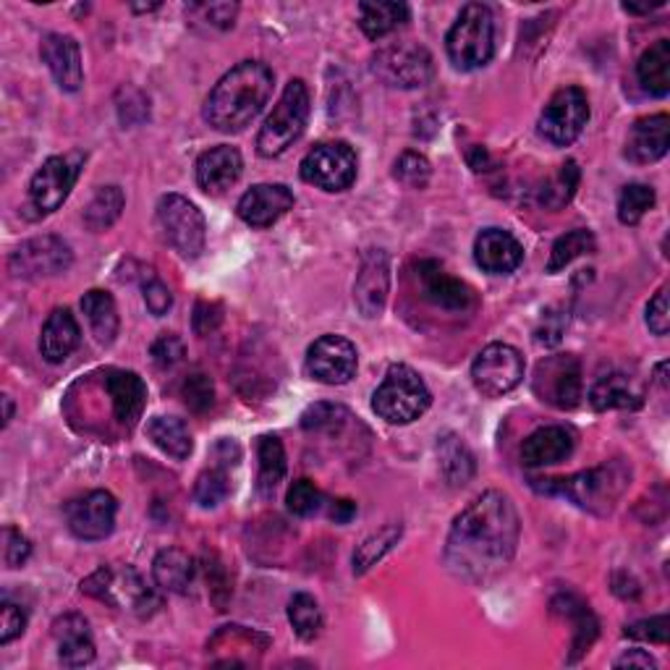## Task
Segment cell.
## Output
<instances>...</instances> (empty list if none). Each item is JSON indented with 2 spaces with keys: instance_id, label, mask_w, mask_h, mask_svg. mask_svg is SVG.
<instances>
[{
  "instance_id": "6da1fadb",
  "label": "cell",
  "mask_w": 670,
  "mask_h": 670,
  "mask_svg": "<svg viewBox=\"0 0 670 670\" xmlns=\"http://www.w3.org/2000/svg\"><path fill=\"white\" fill-rule=\"evenodd\" d=\"M521 521L513 500L500 490L482 492L450 527L446 563L458 579L488 582L513 561Z\"/></svg>"
},
{
  "instance_id": "7a4b0ae2",
  "label": "cell",
  "mask_w": 670,
  "mask_h": 670,
  "mask_svg": "<svg viewBox=\"0 0 670 670\" xmlns=\"http://www.w3.org/2000/svg\"><path fill=\"white\" fill-rule=\"evenodd\" d=\"M273 84L275 76L265 63H238L215 84L204 100V121L223 134L244 131L270 100Z\"/></svg>"
},
{
  "instance_id": "3957f363",
  "label": "cell",
  "mask_w": 670,
  "mask_h": 670,
  "mask_svg": "<svg viewBox=\"0 0 670 670\" xmlns=\"http://www.w3.org/2000/svg\"><path fill=\"white\" fill-rule=\"evenodd\" d=\"M545 485H534L540 492L547 496L568 498L571 503L579 506L582 511L608 517L616 503L624 498L626 488L631 485V467L624 461H610L603 467L579 471V475L561 477V479H540Z\"/></svg>"
},
{
  "instance_id": "277c9868",
  "label": "cell",
  "mask_w": 670,
  "mask_h": 670,
  "mask_svg": "<svg viewBox=\"0 0 670 670\" xmlns=\"http://www.w3.org/2000/svg\"><path fill=\"white\" fill-rule=\"evenodd\" d=\"M448 59L458 72H477L496 55V19L485 3L464 6L446 34Z\"/></svg>"
},
{
  "instance_id": "5b68a950",
  "label": "cell",
  "mask_w": 670,
  "mask_h": 670,
  "mask_svg": "<svg viewBox=\"0 0 670 670\" xmlns=\"http://www.w3.org/2000/svg\"><path fill=\"white\" fill-rule=\"evenodd\" d=\"M429 404H433V396H429L425 380L406 364H393L372 396V408L387 425H412L427 412Z\"/></svg>"
},
{
  "instance_id": "8992f818",
  "label": "cell",
  "mask_w": 670,
  "mask_h": 670,
  "mask_svg": "<svg viewBox=\"0 0 670 670\" xmlns=\"http://www.w3.org/2000/svg\"><path fill=\"white\" fill-rule=\"evenodd\" d=\"M309 118V89L301 79L286 84L284 95L275 105L263 129L257 134V152L263 158H278L305 134Z\"/></svg>"
},
{
  "instance_id": "52a82bcc",
  "label": "cell",
  "mask_w": 670,
  "mask_h": 670,
  "mask_svg": "<svg viewBox=\"0 0 670 670\" xmlns=\"http://www.w3.org/2000/svg\"><path fill=\"white\" fill-rule=\"evenodd\" d=\"M84 595L108 603L110 608H131L139 618H150L160 608V597L147 587L131 566H103L82 582Z\"/></svg>"
},
{
  "instance_id": "ba28073f",
  "label": "cell",
  "mask_w": 670,
  "mask_h": 670,
  "mask_svg": "<svg viewBox=\"0 0 670 670\" xmlns=\"http://www.w3.org/2000/svg\"><path fill=\"white\" fill-rule=\"evenodd\" d=\"M524 357L508 343H490L471 364V383L485 398H503L524 380Z\"/></svg>"
},
{
  "instance_id": "9c48e42d",
  "label": "cell",
  "mask_w": 670,
  "mask_h": 670,
  "mask_svg": "<svg viewBox=\"0 0 670 670\" xmlns=\"http://www.w3.org/2000/svg\"><path fill=\"white\" fill-rule=\"evenodd\" d=\"M158 223L163 228V236L183 259H196L204 249L208 238V225L194 202H189L181 194H166L158 202Z\"/></svg>"
},
{
  "instance_id": "30bf717a",
  "label": "cell",
  "mask_w": 670,
  "mask_h": 670,
  "mask_svg": "<svg viewBox=\"0 0 670 670\" xmlns=\"http://www.w3.org/2000/svg\"><path fill=\"white\" fill-rule=\"evenodd\" d=\"M372 72L387 87L417 89L433 79L435 63L427 47L414 45V42H396V45H387L375 53Z\"/></svg>"
},
{
  "instance_id": "8fae6325",
  "label": "cell",
  "mask_w": 670,
  "mask_h": 670,
  "mask_svg": "<svg viewBox=\"0 0 670 670\" xmlns=\"http://www.w3.org/2000/svg\"><path fill=\"white\" fill-rule=\"evenodd\" d=\"M532 391L547 406L571 412L582 404V364L574 354L545 357L532 377Z\"/></svg>"
},
{
  "instance_id": "7c38bea8",
  "label": "cell",
  "mask_w": 670,
  "mask_h": 670,
  "mask_svg": "<svg viewBox=\"0 0 670 670\" xmlns=\"http://www.w3.org/2000/svg\"><path fill=\"white\" fill-rule=\"evenodd\" d=\"M357 152L345 142H322L301 160V179L322 192H345L357 181Z\"/></svg>"
},
{
  "instance_id": "4fadbf2b",
  "label": "cell",
  "mask_w": 670,
  "mask_h": 670,
  "mask_svg": "<svg viewBox=\"0 0 670 670\" xmlns=\"http://www.w3.org/2000/svg\"><path fill=\"white\" fill-rule=\"evenodd\" d=\"M589 121V100L579 87H563L550 97L540 116V134L555 147H568Z\"/></svg>"
},
{
  "instance_id": "5bb4252c",
  "label": "cell",
  "mask_w": 670,
  "mask_h": 670,
  "mask_svg": "<svg viewBox=\"0 0 670 670\" xmlns=\"http://www.w3.org/2000/svg\"><path fill=\"white\" fill-rule=\"evenodd\" d=\"M82 155H55L47 158L38 173L30 181V202L34 210H40L42 215L55 213L63 202L72 194L76 179L82 171Z\"/></svg>"
},
{
  "instance_id": "9a60e30c",
  "label": "cell",
  "mask_w": 670,
  "mask_h": 670,
  "mask_svg": "<svg viewBox=\"0 0 670 670\" xmlns=\"http://www.w3.org/2000/svg\"><path fill=\"white\" fill-rule=\"evenodd\" d=\"M357 345L343 336H322L307 349V375L322 385H345L357 375Z\"/></svg>"
},
{
  "instance_id": "2e32d148",
  "label": "cell",
  "mask_w": 670,
  "mask_h": 670,
  "mask_svg": "<svg viewBox=\"0 0 670 670\" xmlns=\"http://www.w3.org/2000/svg\"><path fill=\"white\" fill-rule=\"evenodd\" d=\"M74 263L72 246L59 236H38L19 246L9 257V270L17 278H47L66 273Z\"/></svg>"
},
{
  "instance_id": "e0dca14e",
  "label": "cell",
  "mask_w": 670,
  "mask_h": 670,
  "mask_svg": "<svg viewBox=\"0 0 670 670\" xmlns=\"http://www.w3.org/2000/svg\"><path fill=\"white\" fill-rule=\"evenodd\" d=\"M116 498L105 490H92L84 498H76L66 506L68 529L79 540H105L116 527Z\"/></svg>"
},
{
  "instance_id": "ac0fdd59",
  "label": "cell",
  "mask_w": 670,
  "mask_h": 670,
  "mask_svg": "<svg viewBox=\"0 0 670 670\" xmlns=\"http://www.w3.org/2000/svg\"><path fill=\"white\" fill-rule=\"evenodd\" d=\"M417 278L422 286V296L435 305L437 309H448V312H467L477 305V296L471 291V286L464 280L454 278L443 270V265H437L435 259H422L417 265Z\"/></svg>"
},
{
  "instance_id": "d6986e66",
  "label": "cell",
  "mask_w": 670,
  "mask_h": 670,
  "mask_svg": "<svg viewBox=\"0 0 670 670\" xmlns=\"http://www.w3.org/2000/svg\"><path fill=\"white\" fill-rule=\"evenodd\" d=\"M387 291H391V263L383 249H370L362 259V270L354 284L357 309L366 320H375L383 315Z\"/></svg>"
},
{
  "instance_id": "ffe728a7",
  "label": "cell",
  "mask_w": 670,
  "mask_h": 670,
  "mask_svg": "<svg viewBox=\"0 0 670 670\" xmlns=\"http://www.w3.org/2000/svg\"><path fill=\"white\" fill-rule=\"evenodd\" d=\"M294 208V192L286 183H257L236 204V213L252 228H270Z\"/></svg>"
},
{
  "instance_id": "44dd1931",
  "label": "cell",
  "mask_w": 670,
  "mask_h": 670,
  "mask_svg": "<svg viewBox=\"0 0 670 670\" xmlns=\"http://www.w3.org/2000/svg\"><path fill=\"white\" fill-rule=\"evenodd\" d=\"M40 55L45 66L51 68L53 79L59 82L61 89L79 92L84 84V68H82V47L72 34H45L40 45Z\"/></svg>"
},
{
  "instance_id": "7402d4cb",
  "label": "cell",
  "mask_w": 670,
  "mask_h": 670,
  "mask_svg": "<svg viewBox=\"0 0 670 670\" xmlns=\"http://www.w3.org/2000/svg\"><path fill=\"white\" fill-rule=\"evenodd\" d=\"M242 152L231 145H221L200 155V160H196V183H200L204 194L217 196L228 192V189L242 179Z\"/></svg>"
},
{
  "instance_id": "603a6c76",
  "label": "cell",
  "mask_w": 670,
  "mask_h": 670,
  "mask_svg": "<svg viewBox=\"0 0 670 670\" xmlns=\"http://www.w3.org/2000/svg\"><path fill=\"white\" fill-rule=\"evenodd\" d=\"M105 391L113 401V414L124 427H134L142 419L147 406L145 380L131 370H110L105 377Z\"/></svg>"
},
{
  "instance_id": "cb8c5ba5",
  "label": "cell",
  "mask_w": 670,
  "mask_h": 670,
  "mask_svg": "<svg viewBox=\"0 0 670 670\" xmlns=\"http://www.w3.org/2000/svg\"><path fill=\"white\" fill-rule=\"evenodd\" d=\"M475 259L485 273L508 275L524 259L521 244L503 228H485L475 242Z\"/></svg>"
},
{
  "instance_id": "d4e9b609",
  "label": "cell",
  "mask_w": 670,
  "mask_h": 670,
  "mask_svg": "<svg viewBox=\"0 0 670 670\" xmlns=\"http://www.w3.org/2000/svg\"><path fill=\"white\" fill-rule=\"evenodd\" d=\"M668 145H670V118L666 113H658V116L650 118H639V121L631 126L629 142H626V158L639 166L658 163L660 158H666Z\"/></svg>"
},
{
  "instance_id": "484cf974",
  "label": "cell",
  "mask_w": 670,
  "mask_h": 670,
  "mask_svg": "<svg viewBox=\"0 0 670 670\" xmlns=\"http://www.w3.org/2000/svg\"><path fill=\"white\" fill-rule=\"evenodd\" d=\"M53 637L59 641V660L66 668H84L95 660V641L84 616L68 613L53 624Z\"/></svg>"
},
{
  "instance_id": "4316f807",
  "label": "cell",
  "mask_w": 670,
  "mask_h": 670,
  "mask_svg": "<svg viewBox=\"0 0 670 670\" xmlns=\"http://www.w3.org/2000/svg\"><path fill=\"white\" fill-rule=\"evenodd\" d=\"M574 435L566 427H542L538 433H532L521 446V461L527 467H553V464L566 461L574 454Z\"/></svg>"
},
{
  "instance_id": "83f0119b",
  "label": "cell",
  "mask_w": 670,
  "mask_h": 670,
  "mask_svg": "<svg viewBox=\"0 0 670 670\" xmlns=\"http://www.w3.org/2000/svg\"><path fill=\"white\" fill-rule=\"evenodd\" d=\"M79 322L68 309H55L47 317L45 326H42L40 336V354L47 359L51 364L66 362L74 354V349L79 345Z\"/></svg>"
},
{
  "instance_id": "f1b7e54d",
  "label": "cell",
  "mask_w": 670,
  "mask_h": 670,
  "mask_svg": "<svg viewBox=\"0 0 670 670\" xmlns=\"http://www.w3.org/2000/svg\"><path fill=\"white\" fill-rule=\"evenodd\" d=\"M196 576V563L187 550L168 547L160 550L152 561V579L160 589L173 592V595H187L192 589Z\"/></svg>"
},
{
  "instance_id": "f546056e",
  "label": "cell",
  "mask_w": 670,
  "mask_h": 670,
  "mask_svg": "<svg viewBox=\"0 0 670 670\" xmlns=\"http://www.w3.org/2000/svg\"><path fill=\"white\" fill-rule=\"evenodd\" d=\"M589 404L597 412H608V408H639L645 404L641 391L634 385L629 375L610 372V375L599 377L589 391Z\"/></svg>"
},
{
  "instance_id": "4dcf8cb0",
  "label": "cell",
  "mask_w": 670,
  "mask_h": 670,
  "mask_svg": "<svg viewBox=\"0 0 670 670\" xmlns=\"http://www.w3.org/2000/svg\"><path fill=\"white\" fill-rule=\"evenodd\" d=\"M553 610L561 613V616L571 618L574 624V655H571V662H576L584 652L595 645L597 639V618L592 616L589 605L582 603L576 595H561L553 599Z\"/></svg>"
},
{
  "instance_id": "1f68e13d",
  "label": "cell",
  "mask_w": 670,
  "mask_h": 670,
  "mask_svg": "<svg viewBox=\"0 0 670 670\" xmlns=\"http://www.w3.org/2000/svg\"><path fill=\"white\" fill-rule=\"evenodd\" d=\"M82 309L87 315V322L95 333V341L103 345H110L118 336V309L116 301L108 291H100V288H92L82 296Z\"/></svg>"
},
{
  "instance_id": "d6a6232c",
  "label": "cell",
  "mask_w": 670,
  "mask_h": 670,
  "mask_svg": "<svg viewBox=\"0 0 670 670\" xmlns=\"http://www.w3.org/2000/svg\"><path fill=\"white\" fill-rule=\"evenodd\" d=\"M639 84L655 97H666L670 92V40H658L641 53L637 63Z\"/></svg>"
},
{
  "instance_id": "836d02e7",
  "label": "cell",
  "mask_w": 670,
  "mask_h": 670,
  "mask_svg": "<svg viewBox=\"0 0 670 670\" xmlns=\"http://www.w3.org/2000/svg\"><path fill=\"white\" fill-rule=\"evenodd\" d=\"M147 435L150 440L163 450L166 456L176 458V461H183V458L192 456L194 450V440L192 433H189L187 422L179 417H155L147 425Z\"/></svg>"
},
{
  "instance_id": "e575fe53",
  "label": "cell",
  "mask_w": 670,
  "mask_h": 670,
  "mask_svg": "<svg viewBox=\"0 0 670 670\" xmlns=\"http://www.w3.org/2000/svg\"><path fill=\"white\" fill-rule=\"evenodd\" d=\"M406 3H359V26L370 40H383L408 21Z\"/></svg>"
},
{
  "instance_id": "d590c367",
  "label": "cell",
  "mask_w": 670,
  "mask_h": 670,
  "mask_svg": "<svg viewBox=\"0 0 670 670\" xmlns=\"http://www.w3.org/2000/svg\"><path fill=\"white\" fill-rule=\"evenodd\" d=\"M259 458V475H257V492L263 498H270L280 479L286 477V448L280 437L263 435L257 443Z\"/></svg>"
},
{
  "instance_id": "8d00e7d4",
  "label": "cell",
  "mask_w": 670,
  "mask_h": 670,
  "mask_svg": "<svg viewBox=\"0 0 670 670\" xmlns=\"http://www.w3.org/2000/svg\"><path fill=\"white\" fill-rule=\"evenodd\" d=\"M437 456H440V471L448 479V485L461 488L475 477V456L467 448V443L456 435H446L437 443Z\"/></svg>"
},
{
  "instance_id": "74e56055",
  "label": "cell",
  "mask_w": 670,
  "mask_h": 670,
  "mask_svg": "<svg viewBox=\"0 0 670 670\" xmlns=\"http://www.w3.org/2000/svg\"><path fill=\"white\" fill-rule=\"evenodd\" d=\"M126 208V196L121 187H103L97 189V194L92 196V202L84 210V223L92 231H108L113 223L118 221Z\"/></svg>"
},
{
  "instance_id": "f35d334b",
  "label": "cell",
  "mask_w": 670,
  "mask_h": 670,
  "mask_svg": "<svg viewBox=\"0 0 670 670\" xmlns=\"http://www.w3.org/2000/svg\"><path fill=\"white\" fill-rule=\"evenodd\" d=\"M597 252V242L595 234L587 228H576L571 231V234L561 236L559 242L553 244V249H550V259H547V273H561L566 270V267L574 263V259L584 257V254Z\"/></svg>"
},
{
  "instance_id": "ab89813d",
  "label": "cell",
  "mask_w": 670,
  "mask_h": 670,
  "mask_svg": "<svg viewBox=\"0 0 670 670\" xmlns=\"http://www.w3.org/2000/svg\"><path fill=\"white\" fill-rule=\"evenodd\" d=\"M579 179H582L579 163H576V160H568V163H563L559 168V173H555L550 181H545V187L540 189V202L545 204L547 210L566 208V204L574 200Z\"/></svg>"
},
{
  "instance_id": "60d3db41",
  "label": "cell",
  "mask_w": 670,
  "mask_h": 670,
  "mask_svg": "<svg viewBox=\"0 0 670 670\" xmlns=\"http://www.w3.org/2000/svg\"><path fill=\"white\" fill-rule=\"evenodd\" d=\"M288 620H291L296 637L299 639L312 641L320 637L322 610L320 605H317V599L312 595H307V592H299V595L288 599Z\"/></svg>"
},
{
  "instance_id": "b9f144b4",
  "label": "cell",
  "mask_w": 670,
  "mask_h": 670,
  "mask_svg": "<svg viewBox=\"0 0 670 670\" xmlns=\"http://www.w3.org/2000/svg\"><path fill=\"white\" fill-rule=\"evenodd\" d=\"M401 540V524H391L383 527L380 532L370 534L362 545L357 547L354 553V574H366L377 561H383L387 553H391L393 545Z\"/></svg>"
},
{
  "instance_id": "7bdbcfd3",
  "label": "cell",
  "mask_w": 670,
  "mask_h": 670,
  "mask_svg": "<svg viewBox=\"0 0 670 670\" xmlns=\"http://www.w3.org/2000/svg\"><path fill=\"white\" fill-rule=\"evenodd\" d=\"M655 189L647 183H629L618 196V221L624 225H637L655 208Z\"/></svg>"
},
{
  "instance_id": "ee69618b",
  "label": "cell",
  "mask_w": 670,
  "mask_h": 670,
  "mask_svg": "<svg viewBox=\"0 0 670 670\" xmlns=\"http://www.w3.org/2000/svg\"><path fill=\"white\" fill-rule=\"evenodd\" d=\"M351 414L345 412L343 406L338 404H315L309 406L305 414H301V427L309 429V433H341V429L349 425Z\"/></svg>"
},
{
  "instance_id": "f6af8a7d",
  "label": "cell",
  "mask_w": 670,
  "mask_h": 670,
  "mask_svg": "<svg viewBox=\"0 0 670 670\" xmlns=\"http://www.w3.org/2000/svg\"><path fill=\"white\" fill-rule=\"evenodd\" d=\"M231 492V482L228 475H225L223 467L208 469L196 477L194 485V503L200 508H215L221 506Z\"/></svg>"
},
{
  "instance_id": "bcb514c9",
  "label": "cell",
  "mask_w": 670,
  "mask_h": 670,
  "mask_svg": "<svg viewBox=\"0 0 670 670\" xmlns=\"http://www.w3.org/2000/svg\"><path fill=\"white\" fill-rule=\"evenodd\" d=\"M286 503L288 511L296 513V517H315L326 506V496H322V490L317 488L312 479H296L291 488H288Z\"/></svg>"
},
{
  "instance_id": "7dc6e473",
  "label": "cell",
  "mask_w": 670,
  "mask_h": 670,
  "mask_svg": "<svg viewBox=\"0 0 670 670\" xmlns=\"http://www.w3.org/2000/svg\"><path fill=\"white\" fill-rule=\"evenodd\" d=\"M181 396H183V404L192 408V412L204 414L215 404L213 380L204 375V372H194V375H189L187 380H183Z\"/></svg>"
},
{
  "instance_id": "c3c4849f",
  "label": "cell",
  "mask_w": 670,
  "mask_h": 670,
  "mask_svg": "<svg viewBox=\"0 0 670 670\" xmlns=\"http://www.w3.org/2000/svg\"><path fill=\"white\" fill-rule=\"evenodd\" d=\"M429 173H433V168H429V160L425 155L419 152H404L396 160V168H393V176L404 183L408 189H425L429 181Z\"/></svg>"
},
{
  "instance_id": "681fc988",
  "label": "cell",
  "mask_w": 670,
  "mask_h": 670,
  "mask_svg": "<svg viewBox=\"0 0 670 670\" xmlns=\"http://www.w3.org/2000/svg\"><path fill=\"white\" fill-rule=\"evenodd\" d=\"M32 555V545L17 527L3 529V563L6 568H21Z\"/></svg>"
},
{
  "instance_id": "f907efd6",
  "label": "cell",
  "mask_w": 670,
  "mask_h": 670,
  "mask_svg": "<svg viewBox=\"0 0 670 670\" xmlns=\"http://www.w3.org/2000/svg\"><path fill=\"white\" fill-rule=\"evenodd\" d=\"M24 629H26L24 608H19V605L3 599V605H0V645H11L13 639L24 634Z\"/></svg>"
},
{
  "instance_id": "816d5d0a",
  "label": "cell",
  "mask_w": 670,
  "mask_h": 670,
  "mask_svg": "<svg viewBox=\"0 0 670 670\" xmlns=\"http://www.w3.org/2000/svg\"><path fill=\"white\" fill-rule=\"evenodd\" d=\"M668 616H655L647 620H637V624L626 626V637L639 641H652V645H666L668 641Z\"/></svg>"
},
{
  "instance_id": "f5cc1de1",
  "label": "cell",
  "mask_w": 670,
  "mask_h": 670,
  "mask_svg": "<svg viewBox=\"0 0 670 670\" xmlns=\"http://www.w3.org/2000/svg\"><path fill=\"white\" fill-rule=\"evenodd\" d=\"M183 341L179 336L173 333H163L155 338V343L150 345V354H152V362L158 366H173L179 364L183 359Z\"/></svg>"
},
{
  "instance_id": "db71d44e",
  "label": "cell",
  "mask_w": 670,
  "mask_h": 670,
  "mask_svg": "<svg viewBox=\"0 0 670 670\" xmlns=\"http://www.w3.org/2000/svg\"><path fill=\"white\" fill-rule=\"evenodd\" d=\"M223 326V307L217 301H196L192 315V328L196 336H210Z\"/></svg>"
},
{
  "instance_id": "11a10c76",
  "label": "cell",
  "mask_w": 670,
  "mask_h": 670,
  "mask_svg": "<svg viewBox=\"0 0 670 670\" xmlns=\"http://www.w3.org/2000/svg\"><path fill=\"white\" fill-rule=\"evenodd\" d=\"M145 305H147V309H150V312L155 315V317H163V315H168L171 312V307H173V294H171V288H168L163 280H158V278H150L145 284Z\"/></svg>"
},
{
  "instance_id": "9f6ffc18",
  "label": "cell",
  "mask_w": 670,
  "mask_h": 670,
  "mask_svg": "<svg viewBox=\"0 0 670 670\" xmlns=\"http://www.w3.org/2000/svg\"><path fill=\"white\" fill-rule=\"evenodd\" d=\"M647 328L655 336H668L670 330V315H668V288H660L647 305Z\"/></svg>"
},
{
  "instance_id": "6f0895ef",
  "label": "cell",
  "mask_w": 670,
  "mask_h": 670,
  "mask_svg": "<svg viewBox=\"0 0 670 670\" xmlns=\"http://www.w3.org/2000/svg\"><path fill=\"white\" fill-rule=\"evenodd\" d=\"M192 13H202V21L217 30H228L234 26V19L238 13L236 3H210V6H192Z\"/></svg>"
},
{
  "instance_id": "680465c9",
  "label": "cell",
  "mask_w": 670,
  "mask_h": 670,
  "mask_svg": "<svg viewBox=\"0 0 670 670\" xmlns=\"http://www.w3.org/2000/svg\"><path fill=\"white\" fill-rule=\"evenodd\" d=\"M563 336V317L561 315H545V320H542V326L538 328V343L545 345H555L561 341Z\"/></svg>"
},
{
  "instance_id": "91938a15",
  "label": "cell",
  "mask_w": 670,
  "mask_h": 670,
  "mask_svg": "<svg viewBox=\"0 0 670 670\" xmlns=\"http://www.w3.org/2000/svg\"><path fill=\"white\" fill-rule=\"evenodd\" d=\"M357 517V503L349 498H336L328 503V519L336 524H349Z\"/></svg>"
},
{
  "instance_id": "94428289",
  "label": "cell",
  "mask_w": 670,
  "mask_h": 670,
  "mask_svg": "<svg viewBox=\"0 0 670 670\" xmlns=\"http://www.w3.org/2000/svg\"><path fill=\"white\" fill-rule=\"evenodd\" d=\"M613 668H641V670H655L658 668V662L650 652L645 650H629L626 655H620V658L613 662Z\"/></svg>"
},
{
  "instance_id": "6125c7cd",
  "label": "cell",
  "mask_w": 670,
  "mask_h": 670,
  "mask_svg": "<svg viewBox=\"0 0 670 670\" xmlns=\"http://www.w3.org/2000/svg\"><path fill=\"white\" fill-rule=\"evenodd\" d=\"M213 454H215L217 467L225 469V467H236L238 458H242V448H238L234 440H228V437H223V440L215 446Z\"/></svg>"
},
{
  "instance_id": "be15d7a7",
  "label": "cell",
  "mask_w": 670,
  "mask_h": 670,
  "mask_svg": "<svg viewBox=\"0 0 670 670\" xmlns=\"http://www.w3.org/2000/svg\"><path fill=\"white\" fill-rule=\"evenodd\" d=\"M469 166L475 168L477 173H482V171H490V166H492V158H490V152L485 150V147H471L469 150Z\"/></svg>"
},
{
  "instance_id": "e7e4bbea",
  "label": "cell",
  "mask_w": 670,
  "mask_h": 670,
  "mask_svg": "<svg viewBox=\"0 0 670 670\" xmlns=\"http://www.w3.org/2000/svg\"><path fill=\"white\" fill-rule=\"evenodd\" d=\"M662 0H658V3H650V6H631V3H624V11L629 13H639V17H645V13H650L655 9H660Z\"/></svg>"
},
{
  "instance_id": "03108f58",
  "label": "cell",
  "mask_w": 670,
  "mask_h": 670,
  "mask_svg": "<svg viewBox=\"0 0 670 670\" xmlns=\"http://www.w3.org/2000/svg\"><path fill=\"white\" fill-rule=\"evenodd\" d=\"M3 408H6V414H3V427H6L13 419V404L9 396H3Z\"/></svg>"
},
{
  "instance_id": "003e7915",
  "label": "cell",
  "mask_w": 670,
  "mask_h": 670,
  "mask_svg": "<svg viewBox=\"0 0 670 670\" xmlns=\"http://www.w3.org/2000/svg\"><path fill=\"white\" fill-rule=\"evenodd\" d=\"M134 11H155L158 9V3H150V6H131Z\"/></svg>"
}]
</instances>
